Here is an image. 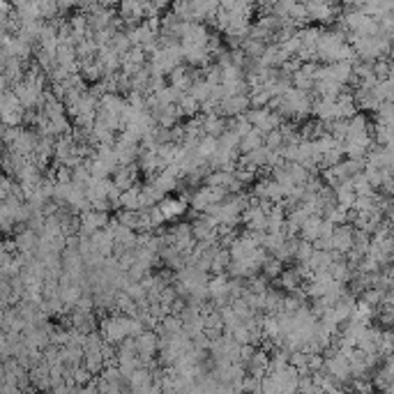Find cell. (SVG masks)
Listing matches in <instances>:
<instances>
[{"label": "cell", "mask_w": 394, "mask_h": 394, "mask_svg": "<svg viewBox=\"0 0 394 394\" xmlns=\"http://www.w3.org/2000/svg\"><path fill=\"white\" fill-rule=\"evenodd\" d=\"M118 17L122 19V24L127 28L141 26L145 21V3H134V0H129V3L118 5Z\"/></svg>", "instance_id": "cell-5"}, {"label": "cell", "mask_w": 394, "mask_h": 394, "mask_svg": "<svg viewBox=\"0 0 394 394\" xmlns=\"http://www.w3.org/2000/svg\"><path fill=\"white\" fill-rule=\"evenodd\" d=\"M380 357H392L394 355V330L383 328V335H380V346H378Z\"/></svg>", "instance_id": "cell-16"}, {"label": "cell", "mask_w": 394, "mask_h": 394, "mask_svg": "<svg viewBox=\"0 0 394 394\" xmlns=\"http://www.w3.org/2000/svg\"><path fill=\"white\" fill-rule=\"evenodd\" d=\"M263 145H265V136L254 127L247 136L240 138V155H249V152L259 150V148H263Z\"/></svg>", "instance_id": "cell-12"}, {"label": "cell", "mask_w": 394, "mask_h": 394, "mask_svg": "<svg viewBox=\"0 0 394 394\" xmlns=\"http://www.w3.org/2000/svg\"><path fill=\"white\" fill-rule=\"evenodd\" d=\"M242 224H245L247 231L268 233V212L259 205V200L256 198H254V203L242 212Z\"/></svg>", "instance_id": "cell-2"}, {"label": "cell", "mask_w": 394, "mask_h": 394, "mask_svg": "<svg viewBox=\"0 0 394 394\" xmlns=\"http://www.w3.org/2000/svg\"><path fill=\"white\" fill-rule=\"evenodd\" d=\"M113 182L120 187L122 191L131 189V187H136V164L134 166H120L115 173H113Z\"/></svg>", "instance_id": "cell-11"}, {"label": "cell", "mask_w": 394, "mask_h": 394, "mask_svg": "<svg viewBox=\"0 0 394 394\" xmlns=\"http://www.w3.org/2000/svg\"><path fill=\"white\" fill-rule=\"evenodd\" d=\"M189 95L200 104V106H203V104L212 97V86L205 79H196L194 81V86L189 88Z\"/></svg>", "instance_id": "cell-14"}, {"label": "cell", "mask_w": 394, "mask_h": 394, "mask_svg": "<svg viewBox=\"0 0 394 394\" xmlns=\"http://www.w3.org/2000/svg\"><path fill=\"white\" fill-rule=\"evenodd\" d=\"M330 394H353V392H350V390H346V387H339V390L330 392Z\"/></svg>", "instance_id": "cell-20"}, {"label": "cell", "mask_w": 394, "mask_h": 394, "mask_svg": "<svg viewBox=\"0 0 394 394\" xmlns=\"http://www.w3.org/2000/svg\"><path fill=\"white\" fill-rule=\"evenodd\" d=\"M348 390L353 394H373V380L371 378H357V380H350V385H348Z\"/></svg>", "instance_id": "cell-18"}, {"label": "cell", "mask_w": 394, "mask_h": 394, "mask_svg": "<svg viewBox=\"0 0 394 394\" xmlns=\"http://www.w3.org/2000/svg\"><path fill=\"white\" fill-rule=\"evenodd\" d=\"M235 178H238V182H240L242 187H245V185L256 182L259 173H256V171H249V169H238V171H235Z\"/></svg>", "instance_id": "cell-19"}, {"label": "cell", "mask_w": 394, "mask_h": 394, "mask_svg": "<svg viewBox=\"0 0 394 394\" xmlns=\"http://www.w3.org/2000/svg\"><path fill=\"white\" fill-rule=\"evenodd\" d=\"M203 129H205V136L221 138L228 131V120L221 115H203Z\"/></svg>", "instance_id": "cell-10"}, {"label": "cell", "mask_w": 394, "mask_h": 394, "mask_svg": "<svg viewBox=\"0 0 394 394\" xmlns=\"http://www.w3.org/2000/svg\"><path fill=\"white\" fill-rule=\"evenodd\" d=\"M335 200H337V205L346 207V210H353V207H355L357 194H355V187H353V180L350 182L335 187Z\"/></svg>", "instance_id": "cell-9"}, {"label": "cell", "mask_w": 394, "mask_h": 394, "mask_svg": "<svg viewBox=\"0 0 394 394\" xmlns=\"http://www.w3.org/2000/svg\"><path fill=\"white\" fill-rule=\"evenodd\" d=\"M245 369H247V376L263 380L270 373V353L259 348L254 353V357L245 364Z\"/></svg>", "instance_id": "cell-6"}, {"label": "cell", "mask_w": 394, "mask_h": 394, "mask_svg": "<svg viewBox=\"0 0 394 394\" xmlns=\"http://www.w3.org/2000/svg\"><path fill=\"white\" fill-rule=\"evenodd\" d=\"M187 200L182 198H171V196H166L162 203H159V210H162V214L166 217V221H173V219H180L182 214L187 212Z\"/></svg>", "instance_id": "cell-8"}, {"label": "cell", "mask_w": 394, "mask_h": 394, "mask_svg": "<svg viewBox=\"0 0 394 394\" xmlns=\"http://www.w3.org/2000/svg\"><path fill=\"white\" fill-rule=\"evenodd\" d=\"M353 245H355V228L350 224L339 226L332 235V252L339 256H348L353 252Z\"/></svg>", "instance_id": "cell-4"}, {"label": "cell", "mask_w": 394, "mask_h": 394, "mask_svg": "<svg viewBox=\"0 0 394 394\" xmlns=\"http://www.w3.org/2000/svg\"><path fill=\"white\" fill-rule=\"evenodd\" d=\"M373 387H376L378 392H383L385 387H390L394 383V355L392 357H385L383 362L378 364V369L373 371Z\"/></svg>", "instance_id": "cell-7"}, {"label": "cell", "mask_w": 394, "mask_h": 394, "mask_svg": "<svg viewBox=\"0 0 394 394\" xmlns=\"http://www.w3.org/2000/svg\"><path fill=\"white\" fill-rule=\"evenodd\" d=\"M321 228H323V217H309L307 221H304V226L300 231V240L314 245V242L321 238Z\"/></svg>", "instance_id": "cell-13"}, {"label": "cell", "mask_w": 394, "mask_h": 394, "mask_svg": "<svg viewBox=\"0 0 394 394\" xmlns=\"http://www.w3.org/2000/svg\"><path fill=\"white\" fill-rule=\"evenodd\" d=\"M100 332L104 341L111 346H120L129 339V316L115 314V316H104L100 323Z\"/></svg>", "instance_id": "cell-1"}, {"label": "cell", "mask_w": 394, "mask_h": 394, "mask_svg": "<svg viewBox=\"0 0 394 394\" xmlns=\"http://www.w3.org/2000/svg\"><path fill=\"white\" fill-rule=\"evenodd\" d=\"M261 272H263V276H265V279H279V276L283 274V263L279 259H274V256H270Z\"/></svg>", "instance_id": "cell-17"}, {"label": "cell", "mask_w": 394, "mask_h": 394, "mask_svg": "<svg viewBox=\"0 0 394 394\" xmlns=\"http://www.w3.org/2000/svg\"><path fill=\"white\" fill-rule=\"evenodd\" d=\"M341 7L337 5H328V3H307V14L309 21H316V24H337V19L341 17Z\"/></svg>", "instance_id": "cell-3"}, {"label": "cell", "mask_w": 394, "mask_h": 394, "mask_svg": "<svg viewBox=\"0 0 394 394\" xmlns=\"http://www.w3.org/2000/svg\"><path fill=\"white\" fill-rule=\"evenodd\" d=\"M178 109L182 111V115L187 120H191V118H198V111H200V104L194 100L189 93H182L180 95V102H178Z\"/></svg>", "instance_id": "cell-15"}]
</instances>
